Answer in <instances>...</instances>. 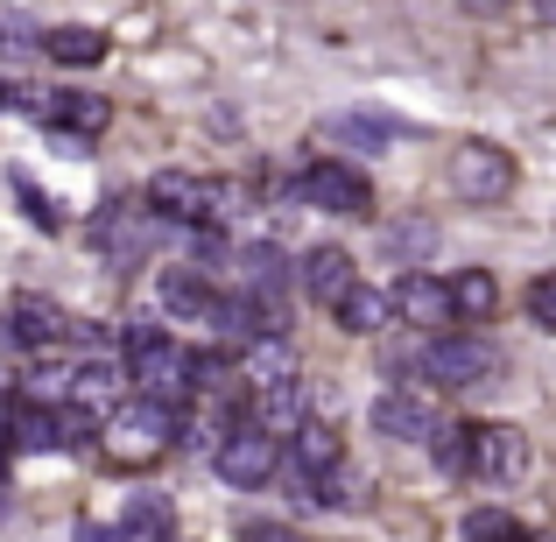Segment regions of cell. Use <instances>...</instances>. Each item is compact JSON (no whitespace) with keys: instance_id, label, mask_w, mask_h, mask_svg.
I'll return each mask as SVG.
<instances>
[{"instance_id":"5bb4252c","label":"cell","mask_w":556,"mask_h":542,"mask_svg":"<svg viewBox=\"0 0 556 542\" xmlns=\"http://www.w3.org/2000/svg\"><path fill=\"white\" fill-rule=\"evenodd\" d=\"M240 374H247V388H282V380H296V353H289L282 331H261V339H247Z\"/></svg>"},{"instance_id":"d6986e66","label":"cell","mask_w":556,"mask_h":542,"mask_svg":"<svg viewBox=\"0 0 556 542\" xmlns=\"http://www.w3.org/2000/svg\"><path fill=\"white\" fill-rule=\"evenodd\" d=\"M190 388L232 402V394H240V360H232L226 345H204V353H190Z\"/></svg>"},{"instance_id":"30bf717a","label":"cell","mask_w":556,"mask_h":542,"mask_svg":"<svg viewBox=\"0 0 556 542\" xmlns=\"http://www.w3.org/2000/svg\"><path fill=\"white\" fill-rule=\"evenodd\" d=\"M437 423H444V416H437L430 394H416V388H394V394H380V402H374V430L394 437V444H430Z\"/></svg>"},{"instance_id":"2e32d148","label":"cell","mask_w":556,"mask_h":542,"mask_svg":"<svg viewBox=\"0 0 556 542\" xmlns=\"http://www.w3.org/2000/svg\"><path fill=\"white\" fill-rule=\"evenodd\" d=\"M71 402L78 408H92V416H106V408H121L127 402V366H78V374H71Z\"/></svg>"},{"instance_id":"277c9868","label":"cell","mask_w":556,"mask_h":542,"mask_svg":"<svg viewBox=\"0 0 556 542\" xmlns=\"http://www.w3.org/2000/svg\"><path fill=\"white\" fill-rule=\"evenodd\" d=\"M451 190L465 204H501L515 190V155L501 141H458L451 149Z\"/></svg>"},{"instance_id":"3957f363","label":"cell","mask_w":556,"mask_h":542,"mask_svg":"<svg viewBox=\"0 0 556 542\" xmlns=\"http://www.w3.org/2000/svg\"><path fill=\"white\" fill-rule=\"evenodd\" d=\"M212 465H218V479H226L232 493H254V487H268L275 465H282V437H268L261 423L226 430V437H218V451H212Z\"/></svg>"},{"instance_id":"4dcf8cb0","label":"cell","mask_w":556,"mask_h":542,"mask_svg":"<svg viewBox=\"0 0 556 542\" xmlns=\"http://www.w3.org/2000/svg\"><path fill=\"white\" fill-rule=\"evenodd\" d=\"M458 8H465V14H507L515 0H458Z\"/></svg>"},{"instance_id":"484cf974","label":"cell","mask_w":556,"mask_h":542,"mask_svg":"<svg viewBox=\"0 0 556 542\" xmlns=\"http://www.w3.org/2000/svg\"><path fill=\"white\" fill-rule=\"evenodd\" d=\"M465 542H529V535H521V521L501 515V507H472V515H465Z\"/></svg>"},{"instance_id":"52a82bcc","label":"cell","mask_w":556,"mask_h":542,"mask_svg":"<svg viewBox=\"0 0 556 542\" xmlns=\"http://www.w3.org/2000/svg\"><path fill=\"white\" fill-rule=\"evenodd\" d=\"M501 353H493L486 339H430L416 353V374H430L437 388H472V380H486Z\"/></svg>"},{"instance_id":"8992f818","label":"cell","mask_w":556,"mask_h":542,"mask_svg":"<svg viewBox=\"0 0 556 542\" xmlns=\"http://www.w3.org/2000/svg\"><path fill=\"white\" fill-rule=\"evenodd\" d=\"M296 198L317 204V212H339V218H367L374 212V184L359 177V169H345V163H311L303 184H296Z\"/></svg>"},{"instance_id":"44dd1931","label":"cell","mask_w":556,"mask_h":542,"mask_svg":"<svg viewBox=\"0 0 556 542\" xmlns=\"http://www.w3.org/2000/svg\"><path fill=\"white\" fill-rule=\"evenodd\" d=\"M430 458L444 479H472V423H437L430 430Z\"/></svg>"},{"instance_id":"f1b7e54d","label":"cell","mask_w":556,"mask_h":542,"mask_svg":"<svg viewBox=\"0 0 556 542\" xmlns=\"http://www.w3.org/2000/svg\"><path fill=\"white\" fill-rule=\"evenodd\" d=\"M240 542H303V535L289 529V521H247V529H240Z\"/></svg>"},{"instance_id":"603a6c76","label":"cell","mask_w":556,"mask_h":542,"mask_svg":"<svg viewBox=\"0 0 556 542\" xmlns=\"http://www.w3.org/2000/svg\"><path fill=\"white\" fill-rule=\"evenodd\" d=\"M451 303H458V317H465V325H479V317H493V311H501V282H493L486 268H465L458 282H451Z\"/></svg>"},{"instance_id":"d4e9b609","label":"cell","mask_w":556,"mask_h":542,"mask_svg":"<svg viewBox=\"0 0 556 542\" xmlns=\"http://www.w3.org/2000/svg\"><path fill=\"white\" fill-rule=\"evenodd\" d=\"M163 303L177 317H204V325H212V311H218V297L198 282V275H163Z\"/></svg>"},{"instance_id":"7c38bea8","label":"cell","mask_w":556,"mask_h":542,"mask_svg":"<svg viewBox=\"0 0 556 542\" xmlns=\"http://www.w3.org/2000/svg\"><path fill=\"white\" fill-rule=\"evenodd\" d=\"M353 282H359V275H353V254H345V247H311V254H303V297H311V303L331 311Z\"/></svg>"},{"instance_id":"d6a6232c","label":"cell","mask_w":556,"mask_h":542,"mask_svg":"<svg viewBox=\"0 0 556 542\" xmlns=\"http://www.w3.org/2000/svg\"><path fill=\"white\" fill-rule=\"evenodd\" d=\"M8 416H14V408H8V402H0V451H8Z\"/></svg>"},{"instance_id":"e0dca14e","label":"cell","mask_w":556,"mask_h":542,"mask_svg":"<svg viewBox=\"0 0 556 542\" xmlns=\"http://www.w3.org/2000/svg\"><path fill=\"white\" fill-rule=\"evenodd\" d=\"M331 317H339L345 331H359V339H367V331H380V325L394 317V297H388V289H367V282H353L339 303H331Z\"/></svg>"},{"instance_id":"8fae6325","label":"cell","mask_w":556,"mask_h":542,"mask_svg":"<svg viewBox=\"0 0 556 542\" xmlns=\"http://www.w3.org/2000/svg\"><path fill=\"white\" fill-rule=\"evenodd\" d=\"M92 240L106 247V254H121V261H127V254H149V240H155L149 204H121V198H113L106 212L92 218Z\"/></svg>"},{"instance_id":"9c48e42d","label":"cell","mask_w":556,"mask_h":542,"mask_svg":"<svg viewBox=\"0 0 556 542\" xmlns=\"http://www.w3.org/2000/svg\"><path fill=\"white\" fill-rule=\"evenodd\" d=\"M394 317L402 325H416V331H444V325H458V303H451V282H437V275H402L394 282Z\"/></svg>"},{"instance_id":"1f68e13d","label":"cell","mask_w":556,"mask_h":542,"mask_svg":"<svg viewBox=\"0 0 556 542\" xmlns=\"http://www.w3.org/2000/svg\"><path fill=\"white\" fill-rule=\"evenodd\" d=\"M535 22H543V28H556V0H535Z\"/></svg>"},{"instance_id":"ac0fdd59","label":"cell","mask_w":556,"mask_h":542,"mask_svg":"<svg viewBox=\"0 0 556 542\" xmlns=\"http://www.w3.org/2000/svg\"><path fill=\"white\" fill-rule=\"evenodd\" d=\"M121 521H127V542H177V507L163 493H135Z\"/></svg>"},{"instance_id":"4316f807","label":"cell","mask_w":556,"mask_h":542,"mask_svg":"<svg viewBox=\"0 0 556 542\" xmlns=\"http://www.w3.org/2000/svg\"><path fill=\"white\" fill-rule=\"evenodd\" d=\"M14 198H22V212H28V218H36V226H42V232H56V226H64V212H56V204H50V198H42V190H36V184H28V177H14Z\"/></svg>"},{"instance_id":"9a60e30c","label":"cell","mask_w":556,"mask_h":542,"mask_svg":"<svg viewBox=\"0 0 556 542\" xmlns=\"http://www.w3.org/2000/svg\"><path fill=\"white\" fill-rule=\"evenodd\" d=\"M42 50H50V64H64V71H92V64H106V36H99L92 22L50 28V36H42Z\"/></svg>"},{"instance_id":"ba28073f","label":"cell","mask_w":556,"mask_h":542,"mask_svg":"<svg viewBox=\"0 0 556 542\" xmlns=\"http://www.w3.org/2000/svg\"><path fill=\"white\" fill-rule=\"evenodd\" d=\"M529 472V437L515 423H472V479L507 487V479Z\"/></svg>"},{"instance_id":"5b68a950","label":"cell","mask_w":556,"mask_h":542,"mask_svg":"<svg viewBox=\"0 0 556 542\" xmlns=\"http://www.w3.org/2000/svg\"><path fill=\"white\" fill-rule=\"evenodd\" d=\"M0 339L22 345V353H50V345L71 339V317H64V303L22 289V297H8V311H0Z\"/></svg>"},{"instance_id":"cb8c5ba5","label":"cell","mask_w":556,"mask_h":542,"mask_svg":"<svg viewBox=\"0 0 556 542\" xmlns=\"http://www.w3.org/2000/svg\"><path fill=\"white\" fill-rule=\"evenodd\" d=\"M394 135L402 127L380 121V113H339V121H325V141H359V149H388Z\"/></svg>"},{"instance_id":"ffe728a7","label":"cell","mask_w":556,"mask_h":542,"mask_svg":"<svg viewBox=\"0 0 556 542\" xmlns=\"http://www.w3.org/2000/svg\"><path fill=\"white\" fill-rule=\"evenodd\" d=\"M254 423L268 437H289L303 423V394H296V380H282V388H254Z\"/></svg>"},{"instance_id":"7402d4cb","label":"cell","mask_w":556,"mask_h":542,"mask_svg":"<svg viewBox=\"0 0 556 542\" xmlns=\"http://www.w3.org/2000/svg\"><path fill=\"white\" fill-rule=\"evenodd\" d=\"M232 261H240V289H247V297H282L289 268H282L275 247H247V254H232Z\"/></svg>"},{"instance_id":"7a4b0ae2","label":"cell","mask_w":556,"mask_h":542,"mask_svg":"<svg viewBox=\"0 0 556 542\" xmlns=\"http://www.w3.org/2000/svg\"><path fill=\"white\" fill-rule=\"evenodd\" d=\"M127 380H135L149 402H169V408H184L190 394H198V388H190V353L177 339H163L155 325L127 331Z\"/></svg>"},{"instance_id":"4fadbf2b","label":"cell","mask_w":556,"mask_h":542,"mask_svg":"<svg viewBox=\"0 0 556 542\" xmlns=\"http://www.w3.org/2000/svg\"><path fill=\"white\" fill-rule=\"evenodd\" d=\"M289 458H296V472H303V479H317V472H331V465H345V437L331 430V423L303 416L296 430H289Z\"/></svg>"},{"instance_id":"f546056e","label":"cell","mask_w":556,"mask_h":542,"mask_svg":"<svg viewBox=\"0 0 556 542\" xmlns=\"http://www.w3.org/2000/svg\"><path fill=\"white\" fill-rule=\"evenodd\" d=\"M78 542H127V521H121V529H113V521L85 515V521H78Z\"/></svg>"},{"instance_id":"6da1fadb","label":"cell","mask_w":556,"mask_h":542,"mask_svg":"<svg viewBox=\"0 0 556 542\" xmlns=\"http://www.w3.org/2000/svg\"><path fill=\"white\" fill-rule=\"evenodd\" d=\"M177 430H184V408L169 402H149V394H135V402L106 408L99 416V458L121 465V472H155V465L177 451Z\"/></svg>"},{"instance_id":"83f0119b","label":"cell","mask_w":556,"mask_h":542,"mask_svg":"<svg viewBox=\"0 0 556 542\" xmlns=\"http://www.w3.org/2000/svg\"><path fill=\"white\" fill-rule=\"evenodd\" d=\"M529 317H535V325H549V331H556V275H543V282L529 289Z\"/></svg>"}]
</instances>
